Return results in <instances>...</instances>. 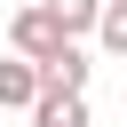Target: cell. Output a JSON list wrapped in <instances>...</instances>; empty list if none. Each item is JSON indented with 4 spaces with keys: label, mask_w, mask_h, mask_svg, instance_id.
I'll use <instances>...</instances> for the list:
<instances>
[{
    "label": "cell",
    "mask_w": 127,
    "mask_h": 127,
    "mask_svg": "<svg viewBox=\"0 0 127 127\" xmlns=\"http://www.w3.org/2000/svg\"><path fill=\"white\" fill-rule=\"evenodd\" d=\"M32 127H87V95L40 87V95H32Z\"/></svg>",
    "instance_id": "277c9868"
},
{
    "label": "cell",
    "mask_w": 127,
    "mask_h": 127,
    "mask_svg": "<svg viewBox=\"0 0 127 127\" xmlns=\"http://www.w3.org/2000/svg\"><path fill=\"white\" fill-rule=\"evenodd\" d=\"M8 48H16V56H32V64H48V56L64 48V24L48 16V0H32V8H16V16H8Z\"/></svg>",
    "instance_id": "6da1fadb"
},
{
    "label": "cell",
    "mask_w": 127,
    "mask_h": 127,
    "mask_svg": "<svg viewBox=\"0 0 127 127\" xmlns=\"http://www.w3.org/2000/svg\"><path fill=\"white\" fill-rule=\"evenodd\" d=\"M32 95H40V64L32 56H8L0 64V111H32Z\"/></svg>",
    "instance_id": "3957f363"
},
{
    "label": "cell",
    "mask_w": 127,
    "mask_h": 127,
    "mask_svg": "<svg viewBox=\"0 0 127 127\" xmlns=\"http://www.w3.org/2000/svg\"><path fill=\"white\" fill-rule=\"evenodd\" d=\"M95 40H103V56H127V0H103V16H95Z\"/></svg>",
    "instance_id": "8992f818"
},
{
    "label": "cell",
    "mask_w": 127,
    "mask_h": 127,
    "mask_svg": "<svg viewBox=\"0 0 127 127\" xmlns=\"http://www.w3.org/2000/svg\"><path fill=\"white\" fill-rule=\"evenodd\" d=\"M40 87H64V95H87V56H79V40H64L48 64H40Z\"/></svg>",
    "instance_id": "7a4b0ae2"
},
{
    "label": "cell",
    "mask_w": 127,
    "mask_h": 127,
    "mask_svg": "<svg viewBox=\"0 0 127 127\" xmlns=\"http://www.w3.org/2000/svg\"><path fill=\"white\" fill-rule=\"evenodd\" d=\"M48 16L64 24V40H79V32H95V16H103V0H48Z\"/></svg>",
    "instance_id": "5b68a950"
}]
</instances>
